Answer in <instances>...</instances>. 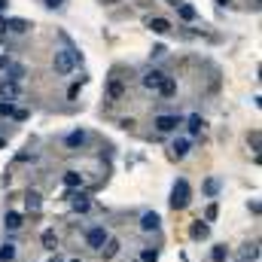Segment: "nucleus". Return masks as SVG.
<instances>
[{"label": "nucleus", "instance_id": "1", "mask_svg": "<svg viewBox=\"0 0 262 262\" xmlns=\"http://www.w3.org/2000/svg\"><path fill=\"white\" fill-rule=\"evenodd\" d=\"M168 204H171V210H186V207L192 204V186H189L186 177H177V180H174Z\"/></svg>", "mask_w": 262, "mask_h": 262}, {"label": "nucleus", "instance_id": "2", "mask_svg": "<svg viewBox=\"0 0 262 262\" xmlns=\"http://www.w3.org/2000/svg\"><path fill=\"white\" fill-rule=\"evenodd\" d=\"M79 64V52L76 49H55V55H52V70L58 73V76H64V73H70L73 67Z\"/></svg>", "mask_w": 262, "mask_h": 262}, {"label": "nucleus", "instance_id": "3", "mask_svg": "<svg viewBox=\"0 0 262 262\" xmlns=\"http://www.w3.org/2000/svg\"><path fill=\"white\" fill-rule=\"evenodd\" d=\"M152 125H156L159 134H174V131L183 125V119H180L177 113H159V116L152 119Z\"/></svg>", "mask_w": 262, "mask_h": 262}, {"label": "nucleus", "instance_id": "4", "mask_svg": "<svg viewBox=\"0 0 262 262\" xmlns=\"http://www.w3.org/2000/svg\"><path fill=\"white\" fill-rule=\"evenodd\" d=\"M110 238V232H107V226H92V229H85V247L89 250H101L104 247V241Z\"/></svg>", "mask_w": 262, "mask_h": 262}, {"label": "nucleus", "instance_id": "5", "mask_svg": "<svg viewBox=\"0 0 262 262\" xmlns=\"http://www.w3.org/2000/svg\"><path fill=\"white\" fill-rule=\"evenodd\" d=\"M125 92H128V89H125V82H122L119 76H110V79H107V85H104V98H107L110 104L122 101V98H125Z\"/></svg>", "mask_w": 262, "mask_h": 262}, {"label": "nucleus", "instance_id": "6", "mask_svg": "<svg viewBox=\"0 0 262 262\" xmlns=\"http://www.w3.org/2000/svg\"><path fill=\"white\" fill-rule=\"evenodd\" d=\"M119 250H122V241L110 235V238L104 241V247L98 250V256H101V259H104V262H110V259H116V256H119Z\"/></svg>", "mask_w": 262, "mask_h": 262}, {"label": "nucleus", "instance_id": "7", "mask_svg": "<svg viewBox=\"0 0 262 262\" xmlns=\"http://www.w3.org/2000/svg\"><path fill=\"white\" fill-rule=\"evenodd\" d=\"M162 82H165V73H162V70H156V67H152V70H146V73L140 76V85H143V89H149V92H156Z\"/></svg>", "mask_w": 262, "mask_h": 262}, {"label": "nucleus", "instance_id": "8", "mask_svg": "<svg viewBox=\"0 0 262 262\" xmlns=\"http://www.w3.org/2000/svg\"><path fill=\"white\" fill-rule=\"evenodd\" d=\"M159 229H162V216L156 210L140 213V232H159Z\"/></svg>", "mask_w": 262, "mask_h": 262}, {"label": "nucleus", "instance_id": "9", "mask_svg": "<svg viewBox=\"0 0 262 262\" xmlns=\"http://www.w3.org/2000/svg\"><path fill=\"white\" fill-rule=\"evenodd\" d=\"M40 244H43V250H49V253H58V247H61V238H58V232H55V229H43V235H40Z\"/></svg>", "mask_w": 262, "mask_h": 262}, {"label": "nucleus", "instance_id": "10", "mask_svg": "<svg viewBox=\"0 0 262 262\" xmlns=\"http://www.w3.org/2000/svg\"><path fill=\"white\" fill-rule=\"evenodd\" d=\"M85 143H89V131H85V128H76V131H70V134L64 137L67 149H82Z\"/></svg>", "mask_w": 262, "mask_h": 262}, {"label": "nucleus", "instance_id": "11", "mask_svg": "<svg viewBox=\"0 0 262 262\" xmlns=\"http://www.w3.org/2000/svg\"><path fill=\"white\" fill-rule=\"evenodd\" d=\"M25 226V213L21 210H6V216H3V229L6 232H18Z\"/></svg>", "mask_w": 262, "mask_h": 262}, {"label": "nucleus", "instance_id": "12", "mask_svg": "<svg viewBox=\"0 0 262 262\" xmlns=\"http://www.w3.org/2000/svg\"><path fill=\"white\" fill-rule=\"evenodd\" d=\"M67 198H70L73 213H89V210H92V198H89V192H76V195H67Z\"/></svg>", "mask_w": 262, "mask_h": 262}, {"label": "nucleus", "instance_id": "13", "mask_svg": "<svg viewBox=\"0 0 262 262\" xmlns=\"http://www.w3.org/2000/svg\"><path fill=\"white\" fill-rule=\"evenodd\" d=\"M189 238H192V241H207V238H210V226H207L204 220H195V223L189 226Z\"/></svg>", "mask_w": 262, "mask_h": 262}, {"label": "nucleus", "instance_id": "14", "mask_svg": "<svg viewBox=\"0 0 262 262\" xmlns=\"http://www.w3.org/2000/svg\"><path fill=\"white\" fill-rule=\"evenodd\" d=\"M189 149H192V140H186V137H177V140L171 143V156H174V159H186Z\"/></svg>", "mask_w": 262, "mask_h": 262}, {"label": "nucleus", "instance_id": "15", "mask_svg": "<svg viewBox=\"0 0 262 262\" xmlns=\"http://www.w3.org/2000/svg\"><path fill=\"white\" fill-rule=\"evenodd\" d=\"M25 207H28L31 213H40V207H43V195H40L37 189H28V192H25Z\"/></svg>", "mask_w": 262, "mask_h": 262}, {"label": "nucleus", "instance_id": "16", "mask_svg": "<svg viewBox=\"0 0 262 262\" xmlns=\"http://www.w3.org/2000/svg\"><path fill=\"white\" fill-rule=\"evenodd\" d=\"M61 183H64L67 189H79V186H82V174L70 168V171H64V174H61Z\"/></svg>", "mask_w": 262, "mask_h": 262}, {"label": "nucleus", "instance_id": "17", "mask_svg": "<svg viewBox=\"0 0 262 262\" xmlns=\"http://www.w3.org/2000/svg\"><path fill=\"white\" fill-rule=\"evenodd\" d=\"M0 95H3V101H12V104H15V98H18V82H12V79H3V85H0Z\"/></svg>", "mask_w": 262, "mask_h": 262}, {"label": "nucleus", "instance_id": "18", "mask_svg": "<svg viewBox=\"0 0 262 262\" xmlns=\"http://www.w3.org/2000/svg\"><path fill=\"white\" fill-rule=\"evenodd\" d=\"M25 64H15V61H9V67H6V79H12V82H21L25 79Z\"/></svg>", "mask_w": 262, "mask_h": 262}, {"label": "nucleus", "instance_id": "19", "mask_svg": "<svg viewBox=\"0 0 262 262\" xmlns=\"http://www.w3.org/2000/svg\"><path fill=\"white\" fill-rule=\"evenodd\" d=\"M149 31H152V34H168V31H171V21L162 18V15H156V18H149Z\"/></svg>", "mask_w": 262, "mask_h": 262}, {"label": "nucleus", "instance_id": "20", "mask_svg": "<svg viewBox=\"0 0 262 262\" xmlns=\"http://www.w3.org/2000/svg\"><path fill=\"white\" fill-rule=\"evenodd\" d=\"M15 250H18V247H15L12 241H3V244H0V262H15Z\"/></svg>", "mask_w": 262, "mask_h": 262}, {"label": "nucleus", "instance_id": "21", "mask_svg": "<svg viewBox=\"0 0 262 262\" xmlns=\"http://www.w3.org/2000/svg\"><path fill=\"white\" fill-rule=\"evenodd\" d=\"M156 92H159L162 98H174V95H177V82H174L171 76H165V82H162V85H159Z\"/></svg>", "mask_w": 262, "mask_h": 262}, {"label": "nucleus", "instance_id": "22", "mask_svg": "<svg viewBox=\"0 0 262 262\" xmlns=\"http://www.w3.org/2000/svg\"><path fill=\"white\" fill-rule=\"evenodd\" d=\"M201 189H204V195L207 198H216L220 195V180H216V177H207V180L201 183Z\"/></svg>", "mask_w": 262, "mask_h": 262}, {"label": "nucleus", "instance_id": "23", "mask_svg": "<svg viewBox=\"0 0 262 262\" xmlns=\"http://www.w3.org/2000/svg\"><path fill=\"white\" fill-rule=\"evenodd\" d=\"M241 259H244V262H256V259H259V241L247 244V247L241 250Z\"/></svg>", "mask_w": 262, "mask_h": 262}, {"label": "nucleus", "instance_id": "24", "mask_svg": "<svg viewBox=\"0 0 262 262\" xmlns=\"http://www.w3.org/2000/svg\"><path fill=\"white\" fill-rule=\"evenodd\" d=\"M177 12H180V18H186V21H195L198 18V12H195V6H189V3H180V6H174Z\"/></svg>", "mask_w": 262, "mask_h": 262}, {"label": "nucleus", "instance_id": "25", "mask_svg": "<svg viewBox=\"0 0 262 262\" xmlns=\"http://www.w3.org/2000/svg\"><path fill=\"white\" fill-rule=\"evenodd\" d=\"M226 259H229V247L226 244H216L210 250V262H226Z\"/></svg>", "mask_w": 262, "mask_h": 262}, {"label": "nucleus", "instance_id": "26", "mask_svg": "<svg viewBox=\"0 0 262 262\" xmlns=\"http://www.w3.org/2000/svg\"><path fill=\"white\" fill-rule=\"evenodd\" d=\"M6 28H9V31H15V34H25L31 25H28L25 18H6Z\"/></svg>", "mask_w": 262, "mask_h": 262}, {"label": "nucleus", "instance_id": "27", "mask_svg": "<svg viewBox=\"0 0 262 262\" xmlns=\"http://www.w3.org/2000/svg\"><path fill=\"white\" fill-rule=\"evenodd\" d=\"M186 128H189V134H198V131L204 128V119H201L198 113H192V116L186 119Z\"/></svg>", "mask_w": 262, "mask_h": 262}, {"label": "nucleus", "instance_id": "28", "mask_svg": "<svg viewBox=\"0 0 262 262\" xmlns=\"http://www.w3.org/2000/svg\"><path fill=\"white\" fill-rule=\"evenodd\" d=\"M216 216H220V207H216V201H210V204H207V207H204V223H207V226H210V223H213V220H216Z\"/></svg>", "mask_w": 262, "mask_h": 262}, {"label": "nucleus", "instance_id": "29", "mask_svg": "<svg viewBox=\"0 0 262 262\" xmlns=\"http://www.w3.org/2000/svg\"><path fill=\"white\" fill-rule=\"evenodd\" d=\"M140 262H159V250H140Z\"/></svg>", "mask_w": 262, "mask_h": 262}, {"label": "nucleus", "instance_id": "30", "mask_svg": "<svg viewBox=\"0 0 262 262\" xmlns=\"http://www.w3.org/2000/svg\"><path fill=\"white\" fill-rule=\"evenodd\" d=\"M15 113V104L12 101H0V116H12Z\"/></svg>", "mask_w": 262, "mask_h": 262}, {"label": "nucleus", "instance_id": "31", "mask_svg": "<svg viewBox=\"0 0 262 262\" xmlns=\"http://www.w3.org/2000/svg\"><path fill=\"white\" fill-rule=\"evenodd\" d=\"M250 146H253V149H256V156H259V146H262L259 131H250Z\"/></svg>", "mask_w": 262, "mask_h": 262}, {"label": "nucleus", "instance_id": "32", "mask_svg": "<svg viewBox=\"0 0 262 262\" xmlns=\"http://www.w3.org/2000/svg\"><path fill=\"white\" fill-rule=\"evenodd\" d=\"M82 82H85V79H79V82H73V85L67 89V98H70V101H73V98L79 95V89H82Z\"/></svg>", "mask_w": 262, "mask_h": 262}, {"label": "nucleus", "instance_id": "33", "mask_svg": "<svg viewBox=\"0 0 262 262\" xmlns=\"http://www.w3.org/2000/svg\"><path fill=\"white\" fill-rule=\"evenodd\" d=\"M165 52H168V49H165V46H162V43H159V46H152V52H149V58H162V55H165Z\"/></svg>", "mask_w": 262, "mask_h": 262}, {"label": "nucleus", "instance_id": "34", "mask_svg": "<svg viewBox=\"0 0 262 262\" xmlns=\"http://www.w3.org/2000/svg\"><path fill=\"white\" fill-rule=\"evenodd\" d=\"M43 6H46V9H61L64 0H43Z\"/></svg>", "mask_w": 262, "mask_h": 262}, {"label": "nucleus", "instance_id": "35", "mask_svg": "<svg viewBox=\"0 0 262 262\" xmlns=\"http://www.w3.org/2000/svg\"><path fill=\"white\" fill-rule=\"evenodd\" d=\"M9 61H12V58H9L6 52H0V70H6V67H9Z\"/></svg>", "mask_w": 262, "mask_h": 262}, {"label": "nucleus", "instance_id": "36", "mask_svg": "<svg viewBox=\"0 0 262 262\" xmlns=\"http://www.w3.org/2000/svg\"><path fill=\"white\" fill-rule=\"evenodd\" d=\"M46 262H64V259H61L58 253H52V256H49V259H46Z\"/></svg>", "mask_w": 262, "mask_h": 262}, {"label": "nucleus", "instance_id": "37", "mask_svg": "<svg viewBox=\"0 0 262 262\" xmlns=\"http://www.w3.org/2000/svg\"><path fill=\"white\" fill-rule=\"evenodd\" d=\"M3 31H6V18L0 15V34H3Z\"/></svg>", "mask_w": 262, "mask_h": 262}, {"label": "nucleus", "instance_id": "38", "mask_svg": "<svg viewBox=\"0 0 262 262\" xmlns=\"http://www.w3.org/2000/svg\"><path fill=\"white\" fill-rule=\"evenodd\" d=\"M216 3H220V6H229V3H232V0H216Z\"/></svg>", "mask_w": 262, "mask_h": 262}, {"label": "nucleus", "instance_id": "39", "mask_svg": "<svg viewBox=\"0 0 262 262\" xmlns=\"http://www.w3.org/2000/svg\"><path fill=\"white\" fill-rule=\"evenodd\" d=\"M3 146H6V137H0V149H3Z\"/></svg>", "mask_w": 262, "mask_h": 262}, {"label": "nucleus", "instance_id": "40", "mask_svg": "<svg viewBox=\"0 0 262 262\" xmlns=\"http://www.w3.org/2000/svg\"><path fill=\"white\" fill-rule=\"evenodd\" d=\"M3 6H6V0H0V9H3Z\"/></svg>", "mask_w": 262, "mask_h": 262}, {"label": "nucleus", "instance_id": "41", "mask_svg": "<svg viewBox=\"0 0 262 262\" xmlns=\"http://www.w3.org/2000/svg\"><path fill=\"white\" fill-rule=\"evenodd\" d=\"M64 262H82V259H64Z\"/></svg>", "mask_w": 262, "mask_h": 262}, {"label": "nucleus", "instance_id": "42", "mask_svg": "<svg viewBox=\"0 0 262 262\" xmlns=\"http://www.w3.org/2000/svg\"><path fill=\"white\" fill-rule=\"evenodd\" d=\"M238 262H244V259H238Z\"/></svg>", "mask_w": 262, "mask_h": 262}]
</instances>
